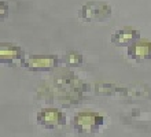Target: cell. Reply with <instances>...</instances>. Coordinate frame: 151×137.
Returning <instances> with one entry per match:
<instances>
[{
	"instance_id": "obj_7",
	"label": "cell",
	"mask_w": 151,
	"mask_h": 137,
	"mask_svg": "<svg viewBox=\"0 0 151 137\" xmlns=\"http://www.w3.org/2000/svg\"><path fill=\"white\" fill-rule=\"evenodd\" d=\"M24 56V51L21 49L18 45H12V44H1L0 47V59L3 62H11L17 60Z\"/></svg>"
},
{
	"instance_id": "obj_1",
	"label": "cell",
	"mask_w": 151,
	"mask_h": 137,
	"mask_svg": "<svg viewBox=\"0 0 151 137\" xmlns=\"http://www.w3.org/2000/svg\"><path fill=\"white\" fill-rule=\"evenodd\" d=\"M80 15L83 19L89 21V22H99V21L107 19L111 15V7L106 3L100 1H88L81 7Z\"/></svg>"
},
{
	"instance_id": "obj_3",
	"label": "cell",
	"mask_w": 151,
	"mask_h": 137,
	"mask_svg": "<svg viewBox=\"0 0 151 137\" xmlns=\"http://www.w3.org/2000/svg\"><path fill=\"white\" fill-rule=\"evenodd\" d=\"M37 122L40 125L47 126V128H54V126H59L65 123V115L58 110L47 108L41 110L37 114Z\"/></svg>"
},
{
	"instance_id": "obj_4",
	"label": "cell",
	"mask_w": 151,
	"mask_h": 137,
	"mask_svg": "<svg viewBox=\"0 0 151 137\" xmlns=\"http://www.w3.org/2000/svg\"><path fill=\"white\" fill-rule=\"evenodd\" d=\"M25 66L30 70H50L56 65V56H30L25 60Z\"/></svg>"
},
{
	"instance_id": "obj_2",
	"label": "cell",
	"mask_w": 151,
	"mask_h": 137,
	"mask_svg": "<svg viewBox=\"0 0 151 137\" xmlns=\"http://www.w3.org/2000/svg\"><path fill=\"white\" fill-rule=\"evenodd\" d=\"M74 126L80 130L84 132H91V130L96 129L98 126L102 125L103 118L100 117L98 113H92V111H85V113L77 114L73 119Z\"/></svg>"
},
{
	"instance_id": "obj_8",
	"label": "cell",
	"mask_w": 151,
	"mask_h": 137,
	"mask_svg": "<svg viewBox=\"0 0 151 137\" xmlns=\"http://www.w3.org/2000/svg\"><path fill=\"white\" fill-rule=\"evenodd\" d=\"M68 63H80L81 60H83V56L80 54H76V52H72V54H69L66 55V59H65Z\"/></svg>"
},
{
	"instance_id": "obj_5",
	"label": "cell",
	"mask_w": 151,
	"mask_h": 137,
	"mask_svg": "<svg viewBox=\"0 0 151 137\" xmlns=\"http://www.w3.org/2000/svg\"><path fill=\"white\" fill-rule=\"evenodd\" d=\"M139 32L132 29V27H124L119 29L114 33V36L111 37V41L117 45H132L133 43H136V40L139 39Z\"/></svg>"
},
{
	"instance_id": "obj_6",
	"label": "cell",
	"mask_w": 151,
	"mask_h": 137,
	"mask_svg": "<svg viewBox=\"0 0 151 137\" xmlns=\"http://www.w3.org/2000/svg\"><path fill=\"white\" fill-rule=\"evenodd\" d=\"M128 54L133 59H150L151 58V41L140 40L136 41L128 48Z\"/></svg>"
}]
</instances>
